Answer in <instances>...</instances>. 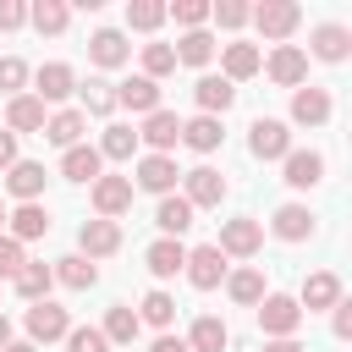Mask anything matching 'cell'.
<instances>
[{
    "instance_id": "obj_35",
    "label": "cell",
    "mask_w": 352,
    "mask_h": 352,
    "mask_svg": "<svg viewBox=\"0 0 352 352\" xmlns=\"http://www.w3.org/2000/svg\"><path fill=\"white\" fill-rule=\"evenodd\" d=\"M226 292H231L242 308H258V302H264V275H258V270H236V275L226 280Z\"/></svg>"
},
{
    "instance_id": "obj_49",
    "label": "cell",
    "mask_w": 352,
    "mask_h": 352,
    "mask_svg": "<svg viewBox=\"0 0 352 352\" xmlns=\"http://www.w3.org/2000/svg\"><path fill=\"white\" fill-rule=\"evenodd\" d=\"M16 165V132H0V170Z\"/></svg>"
},
{
    "instance_id": "obj_25",
    "label": "cell",
    "mask_w": 352,
    "mask_h": 352,
    "mask_svg": "<svg viewBox=\"0 0 352 352\" xmlns=\"http://www.w3.org/2000/svg\"><path fill=\"white\" fill-rule=\"evenodd\" d=\"M270 226H275V236H280V242H302V236H314V214H308L302 204H280Z\"/></svg>"
},
{
    "instance_id": "obj_40",
    "label": "cell",
    "mask_w": 352,
    "mask_h": 352,
    "mask_svg": "<svg viewBox=\"0 0 352 352\" xmlns=\"http://www.w3.org/2000/svg\"><path fill=\"white\" fill-rule=\"evenodd\" d=\"M160 22H165V6H160V0H132V6H126V28L148 33V28H160Z\"/></svg>"
},
{
    "instance_id": "obj_29",
    "label": "cell",
    "mask_w": 352,
    "mask_h": 352,
    "mask_svg": "<svg viewBox=\"0 0 352 352\" xmlns=\"http://www.w3.org/2000/svg\"><path fill=\"white\" fill-rule=\"evenodd\" d=\"M88 55H94V66H121L132 50H126V38H121L116 28H99V33L88 38Z\"/></svg>"
},
{
    "instance_id": "obj_15",
    "label": "cell",
    "mask_w": 352,
    "mask_h": 352,
    "mask_svg": "<svg viewBox=\"0 0 352 352\" xmlns=\"http://www.w3.org/2000/svg\"><path fill=\"white\" fill-rule=\"evenodd\" d=\"M336 302H341V280H336L330 270H314V275L302 280V302H297V308H302V314H319V308H336Z\"/></svg>"
},
{
    "instance_id": "obj_51",
    "label": "cell",
    "mask_w": 352,
    "mask_h": 352,
    "mask_svg": "<svg viewBox=\"0 0 352 352\" xmlns=\"http://www.w3.org/2000/svg\"><path fill=\"white\" fill-rule=\"evenodd\" d=\"M148 352H192V346H187V341H182V336H160V341H154V346H148Z\"/></svg>"
},
{
    "instance_id": "obj_4",
    "label": "cell",
    "mask_w": 352,
    "mask_h": 352,
    "mask_svg": "<svg viewBox=\"0 0 352 352\" xmlns=\"http://www.w3.org/2000/svg\"><path fill=\"white\" fill-rule=\"evenodd\" d=\"M182 270H187V280H192L198 292H214V286L226 280V253H220L214 242H209V248H192Z\"/></svg>"
},
{
    "instance_id": "obj_22",
    "label": "cell",
    "mask_w": 352,
    "mask_h": 352,
    "mask_svg": "<svg viewBox=\"0 0 352 352\" xmlns=\"http://www.w3.org/2000/svg\"><path fill=\"white\" fill-rule=\"evenodd\" d=\"M82 126H88L82 110H55V116L44 121V138L60 143V148H77V143H82Z\"/></svg>"
},
{
    "instance_id": "obj_8",
    "label": "cell",
    "mask_w": 352,
    "mask_h": 352,
    "mask_svg": "<svg viewBox=\"0 0 352 352\" xmlns=\"http://www.w3.org/2000/svg\"><path fill=\"white\" fill-rule=\"evenodd\" d=\"M66 330H72V319H66V308H55L50 297L28 308V341H66Z\"/></svg>"
},
{
    "instance_id": "obj_42",
    "label": "cell",
    "mask_w": 352,
    "mask_h": 352,
    "mask_svg": "<svg viewBox=\"0 0 352 352\" xmlns=\"http://www.w3.org/2000/svg\"><path fill=\"white\" fill-rule=\"evenodd\" d=\"M170 319H176V302H170L165 292H148V297H143V314H138V324H160V330H165Z\"/></svg>"
},
{
    "instance_id": "obj_3",
    "label": "cell",
    "mask_w": 352,
    "mask_h": 352,
    "mask_svg": "<svg viewBox=\"0 0 352 352\" xmlns=\"http://www.w3.org/2000/svg\"><path fill=\"white\" fill-rule=\"evenodd\" d=\"M258 242H264V226L242 214V220H226V226H220V242H214V248H220V253H231V258H253V253H258Z\"/></svg>"
},
{
    "instance_id": "obj_41",
    "label": "cell",
    "mask_w": 352,
    "mask_h": 352,
    "mask_svg": "<svg viewBox=\"0 0 352 352\" xmlns=\"http://www.w3.org/2000/svg\"><path fill=\"white\" fill-rule=\"evenodd\" d=\"M165 72H176V50L170 44H143V77H165Z\"/></svg>"
},
{
    "instance_id": "obj_10",
    "label": "cell",
    "mask_w": 352,
    "mask_h": 352,
    "mask_svg": "<svg viewBox=\"0 0 352 352\" xmlns=\"http://www.w3.org/2000/svg\"><path fill=\"white\" fill-rule=\"evenodd\" d=\"M116 104H126V110H138V116H154V110H160V82L138 72V77H126V82L116 88Z\"/></svg>"
},
{
    "instance_id": "obj_26",
    "label": "cell",
    "mask_w": 352,
    "mask_h": 352,
    "mask_svg": "<svg viewBox=\"0 0 352 352\" xmlns=\"http://www.w3.org/2000/svg\"><path fill=\"white\" fill-rule=\"evenodd\" d=\"M11 286H16V297L44 302V297H50V286H55V270H50V264H22V270L11 275Z\"/></svg>"
},
{
    "instance_id": "obj_43",
    "label": "cell",
    "mask_w": 352,
    "mask_h": 352,
    "mask_svg": "<svg viewBox=\"0 0 352 352\" xmlns=\"http://www.w3.org/2000/svg\"><path fill=\"white\" fill-rule=\"evenodd\" d=\"M66 352H110V341H104L99 330L77 324V330H66Z\"/></svg>"
},
{
    "instance_id": "obj_18",
    "label": "cell",
    "mask_w": 352,
    "mask_h": 352,
    "mask_svg": "<svg viewBox=\"0 0 352 352\" xmlns=\"http://www.w3.org/2000/svg\"><path fill=\"white\" fill-rule=\"evenodd\" d=\"M72 88H77V72H72L66 60H50V66H38V94H33V99H38V104H44V99L55 104V99H66Z\"/></svg>"
},
{
    "instance_id": "obj_13",
    "label": "cell",
    "mask_w": 352,
    "mask_h": 352,
    "mask_svg": "<svg viewBox=\"0 0 352 352\" xmlns=\"http://www.w3.org/2000/svg\"><path fill=\"white\" fill-rule=\"evenodd\" d=\"M44 165L38 160H16L11 170H6V187H11V198H22V204H38V192H44Z\"/></svg>"
},
{
    "instance_id": "obj_44",
    "label": "cell",
    "mask_w": 352,
    "mask_h": 352,
    "mask_svg": "<svg viewBox=\"0 0 352 352\" xmlns=\"http://www.w3.org/2000/svg\"><path fill=\"white\" fill-rule=\"evenodd\" d=\"M170 16L192 33V28H204V22H209V6H204V0H176V6H170Z\"/></svg>"
},
{
    "instance_id": "obj_45",
    "label": "cell",
    "mask_w": 352,
    "mask_h": 352,
    "mask_svg": "<svg viewBox=\"0 0 352 352\" xmlns=\"http://www.w3.org/2000/svg\"><path fill=\"white\" fill-rule=\"evenodd\" d=\"M209 16H214L220 28H242V22H248V6H242V0H220V6H209Z\"/></svg>"
},
{
    "instance_id": "obj_30",
    "label": "cell",
    "mask_w": 352,
    "mask_h": 352,
    "mask_svg": "<svg viewBox=\"0 0 352 352\" xmlns=\"http://www.w3.org/2000/svg\"><path fill=\"white\" fill-rule=\"evenodd\" d=\"M226 82H242V77H253L258 66H264V55H258V44H226Z\"/></svg>"
},
{
    "instance_id": "obj_1",
    "label": "cell",
    "mask_w": 352,
    "mask_h": 352,
    "mask_svg": "<svg viewBox=\"0 0 352 352\" xmlns=\"http://www.w3.org/2000/svg\"><path fill=\"white\" fill-rule=\"evenodd\" d=\"M258 324H264V336H270V341H280V336H297V324H302V308H297V297L264 292V302H258Z\"/></svg>"
},
{
    "instance_id": "obj_14",
    "label": "cell",
    "mask_w": 352,
    "mask_h": 352,
    "mask_svg": "<svg viewBox=\"0 0 352 352\" xmlns=\"http://www.w3.org/2000/svg\"><path fill=\"white\" fill-rule=\"evenodd\" d=\"M220 198H226V176H220V170H209V165L187 170V204H192V209H214Z\"/></svg>"
},
{
    "instance_id": "obj_23",
    "label": "cell",
    "mask_w": 352,
    "mask_h": 352,
    "mask_svg": "<svg viewBox=\"0 0 352 352\" xmlns=\"http://www.w3.org/2000/svg\"><path fill=\"white\" fill-rule=\"evenodd\" d=\"M220 116H192V121H182V143L187 148H198V154H214L220 148Z\"/></svg>"
},
{
    "instance_id": "obj_17",
    "label": "cell",
    "mask_w": 352,
    "mask_h": 352,
    "mask_svg": "<svg viewBox=\"0 0 352 352\" xmlns=\"http://www.w3.org/2000/svg\"><path fill=\"white\" fill-rule=\"evenodd\" d=\"M143 264H148V275H160V280H170V275H182V264H187V248L176 242V236H160L148 253H143Z\"/></svg>"
},
{
    "instance_id": "obj_24",
    "label": "cell",
    "mask_w": 352,
    "mask_h": 352,
    "mask_svg": "<svg viewBox=\"0 0 352 352\" xmlns=\"http://www.w3.org/2000/svg\"><path fill=\"white\" fill-rule=\"evenodd\" d=\"M286 182H292V187H319V182H324V160H319L314 148H292V154H286Z\"/></svg>"
},
{
    "instance_id": "obj_37",
    "label": "cell",
    "mask_w": 352,
    "mask_h": 352,
    "mask_svg": "<svg viewBox=\"0 0 352 352\" xmlns=\"http://www.w3.org/2000/svg\"><path fill=\"white\" fill-rule=\"evenodd\" d=\"M132 154H138V132H132V126H104L99 160H132Z\"/></svg>"
},
{
    "instance_id": "obj_5",
    "label": "cell",
    "mask_w": 352,
    "mask_h": 352,
    "mask_svg": "<svg viewBox=\"0 0 352 352\" xmlns=\"http://www.w3.org/2000/svg\"><path fill=\"white\" fill-rule=\"evenodd\" d=\"M248 16L258 22V33H264V38H286V33L302 22V11H297L292 0H264V6H253Z\"/></svg>"
},
{
    "instance_id": "obj_12",
    "label": "cell",
    "mask_w": 352,
    "mask_h": 352,
    "mask_svg": "<svg viewBox=\"0 0 352 352\" xmlns=\"http://www.w3.org/2000/svg\"><path fill=\"white\" fill-rule=\"evenodd\" d=\"M176 165H170V154H143L138 160V187H148V192H160V198H170V187H176Z\"/></svg>"
},
{
    "instance_id": "obj_32",
    "label": "cell",
    "mask_w": 352,
    "mask_h": 352,
    "mask_svg": "<svg viewBox=\"0 0 352 352\" xmlns=\"http://www.w3.org/2000/svg\"><path fill=\"white\" fill-rule=\"evenodd\" d=\"M55 280H60V286H72V292H88V286L99 280V270H94L82 253H72V258H55Z\"/></svg>"
},
{
    "instance_id": "obj_54",
    "label": "cell",
    "mask_w": 352,
    "mask_h": 352,
    "mask_svg": "<svg viewBox=\"0 0 352 352\" xmlns=\"http://www.w3.org/2000/svg\"><path fill=\"white\" fill-rule=\"evenodd\" d=\"M0 352H33V341H11V346H0Z\"/></svg>"
},
{
    "instance_id": "obj_9",
    "label": "cell",
    "mask_w": 352,
    "mask_h": 352,
    "mask_svg": "<svg viewBox=\"0 0 352 352\" xmlns=\"http://www.w3.org/2000/svg\"><path fill=\"white\" fill-rule=\"evenodd\" d=\"M270 77H275L280 88H302V77H308V55H302L297 44H275V55H270Z\"/></svg>"
},
{
    "instance_id": "obj_50",
    "label": "cell",
    "mask_w": 352,
    "mask_h": 352,
    "mask_svg": "<svg viewBox=\"0 0 352 352\" xmlns=\"http://www.w3.org/2000/svg\"><path fill=\"white\" fill-rule=\"evenodd\" d=\"M336 336H341V341L352 336V302H336Z\"/></svg>"
},
{
    "instance_id": "obj_28",
    "label": "cell",
    "mask_w": 352,
    "mask_h": 352,
    "mask_svg": "<svg viewBox=\"0 0 352 352\" xmlns=\"http://www.w3.org/2000/svg\"><path fill=\"white\" fill-rule=\"evenodd\" d=\"M99 148H88V143H77V148H66V160H60V176L66 182H99Z\"/></svg>"
},
{
    "instance_id": "obj_6",
    "label": "cell",
    "mask_w": 352,
    "mask_h": 352,
    "mask_svg": "<svg viewBox=\"0 0 352 352\" xmlns=\"http://www.w3.org/2000/svg\"><path fill=\"white\" fill-rule=\"evenodd\" d=\"M94 209H99V220L126 214L132 209V176H99L94 182Z\"/></svg>"
},
{
    "instance_id": "obj_53",
    "label": "cell",
    "mask_w": 352,
    "mask_h": 352,
    "mask_svg": "<svg viewBox=\"0 0 352 352\" xmlns=\"http://www.w3.org/2000/svg\"><path fill=\"white\" fill-rule=\"evenodd\" d=\"M0 346H11V319L0 314Z\"/></svg>"
},
{
    "instance_id": "obj_46",
    "label": "cell",
    "mask_w": 352,
    "mask_h": 352,
    "mask_svg": "<svg viewBox=\"0 0 352 352\" xmlns=\"http://www.w3.org/2000/svg\"><path fill=\"white\" fill-rule=\"evenodd\" d=\"M22 82H28V66H22L16 55H6V60H0V88L16 99V88H22Z\"/></svg>"
},
{
    "instance_id": "obj_52",
    "label": "cell",
    "mask_w": 352,
    "mask_h": 352,
    "mask_svg": "<svg viewBox=\"0 0 352 352\" xmlns=\"http://www.w3.org/2000/svg\"><path fill=\"white\" fill-rule=\"evenodd\" d=\"M264 352H302L297 336H280V341H264Z\"/></svg>"
},
{
    "instance_id": "obj_2",
    "label": "cell",
    "mask_w": 352,
    "mask_h": 352,
    "mask_svg": "<svg viewBox=\"0 0 352 352\" xmlns=\"http://www.w3.org/2000/svg\"><path fill=\"white\" fill-rule=\"evenodd\" d=\"M248 148H253L258 160H286V154H292V132H286V121H275V116H258V121H253V138H248Z\"/></svg>"
},
{
    "instance_id": "obj_27",
    "label": "cell",
    "mask_w": 352,
    "mask_h": 352,
    "mask_svg": "<svg viewBox=\"0 0 352 352\" xmlns=\"http://www.w3.org/2000/svg\"><path fill=\"white\" fill-rule=\"evenodd\" d=\"M346 50H352V33L341 28V22H324V28H314V55L319 60H346Z\"/></svg>"
},
{
    "instance_id": "obj_31",
    "label": "cell",
    "mask_w": 352,
    "mask_h": 352,
    "mask_svg": "<svg viewBox=\"0 0 352 352\" xmlns=\"http://www.w3.org/2000/svg\"><path fill=\"white\" fill-rule=\"evenodd\" d=\"M192 214H198V209H192L187 198H160V209H154V226H160L165 236H182V231L192 226Z\"/></svg>"
},
{
    "instance_id": "obj_39",
    "label": "cell",
    "mask_w": 352,
    "mask_h": 352,
    "mask_svg": "<svg viewBox=\"0 0 352 352\" xmlns=\"http://www.w3.org/2000/svg\"><path fill=\"white\" fill-rule=\"evenodd\" d=\"M82 110H88V116H110V110H116V82L94 77V82L82 88Z\"/></svg>"
},
{
    "instance_id": "obj_38",
    "label": "cell",
    "mask_w": 352,
    "mask_h": 352,
    "mask_svg": "<svg viewBox=\"0 0 352 352\" xmlns=\"http://www.w3.org/2000/svg\"><path fill=\"white\" fill-rule=\"evenodd\" d=\"M28 16H33V28H38V33H66V22H72V11H66L60 0H38Z\"/></svg>"
},
{
    "instance_id": "obj_16",
    "label": "cell",
    "mask_w": 352,
    "mask_h": 352,
    "mask_svg": "<svg viewBox=\"0 0 352 352\" xmlns=\"http://www.w3.org/2000/svg\"><path fill=\"white\" fill-rule=\"evenodd\" d=\"M292 121L297 126H324L330 121V94L324 88H297L292 94Z\"/></svg>"
},
{
    "instance_id": "obj_21",
    "label": "cell",
    "mask_w": 352,
    "mask_h": 352,
    "mask_svg": "<svg viewBox=\"0 0 352 352\" xmlns=\"http://www.w3.org/2000/svg\"><path fill=\"white\" fill-rule=\"evenodd\" d=\"M6 132H44V104L33 94H16L6 104Z\"/></svg>"
},
{
    "instance_id": "obj_19",
    "label": "cell",
    "mask_w": 352,
    "mask_h": 352,
    "mask_svg": "<svg viewBox=\"0 0 352 352\" xmlns=\"http://www.w3.org/2000/svg\"><path fill=\"white\" fill-rule=\"evenodd\" d=\"M138 138H143L154 154H165V148H176V143H182V121H176L170 110H154V116L143 121V132H138Z\"/></svg>"
},
{
    "instance_id": "obj_20",
    "label": "cell",
    "mask_w": 352,
    "mask_h": 352,
    "mask_svg": "<svg viewBox=\"0 0 352 352\" xmlns=\"http://www.w3.org/2000/svg\"><path fill=\"white\" fill-rule=\"evenodd\" d=\"M6 226H11L16 242H33V236L50 231V209H44V204H16V209L6 214Z\"/></svg>"
},
{
    "instance_id": "obj_36",
    "label": "cell",
    "mask_w": 352,
    "mask_h": 352,
    "mask_svg": "<svg viewBox=\"0 0 352 352\" xmlns=\"http://www.w3.org/2000/svg\"><path fill=\"white\" fill-rule=\"evenodd\" d=\"M209 55H214V38H209L204 28L182 33V44H176V60H187V66H209Z\"/></svg>"
},
{
    "instance_id": "obj_33",
    "label": "cell",
    "mask_w": 352,
    "mask_h": 352,
    "mask_svg": "<svg viewBox=\"0 0 352 352\" xmlns=\"http://www.w3.org/2000/svg\"><path fill=\"white\" fill-rule=\"evenodd\" d=\"M138 330H143V324H138V314H132L126 302H116V308L104 314V330H99V336H104V341H121V346H132V341H138Z\"/></svg>"
},
{
    "instance_id": "obj_47",
    "label": "cell",
    "mask_w": 352,
    "mask_h": 352,
    "mask_svg": "<svg viewBox=\"0 0 352 352\" xmlns=\"http://www.w3.org/2000/svg\"><path fill=\"white\" fill-rule=\"evenodd\" d=\"M28 258H22V242L16 236H0V275H16Z\"/></svg>"
},
{
    "instance_id": "obj_48",
    "label": "cell",
    "mask_w": 352,
    "mask_h": 352,
    "mask_svg": "<svg viewBox=\"0 0 352 352\" xmlns=\"http://www.w3.org/2000/svg\"><path fill=\"white\" fill-rule=\"evenodd\" d=\"M28 22V11L16 6V0H0V33H11V28H22Z\"/></svg>"
},
{
    "instance_id": "obj_11",
    "label": "cell",
    "mask_w": 352,
    "mask_h": 352,
    "mask_svg": "<svg viewBox=\"0 0 352 352\" xmlns=\"http://www.w3.org/2000/svg\"><path fill=\"white\" fill-rule=\"evenodd\" d=\"M192 99H198L204 116H226V110L236 104V82H226V77H198V82H192Z\"/></svg>"
},
{
    "instance_id": "obj_7",
    "label": "cell",
    "mask_w": 352,
    "mask_h": 352,
    "mask_svg": "<svg viewBox=\"0 0 352 352\" xmlns=\"http://www.w3.org/2000/svg\"><path fill=\"white\" fill-rule=\"evenodd\" d=\"M77 248H82V258H88V264H94V258H110V253L121 248V226H116V220H82Z\"/></svg>"
},
{
    "instance_id": "obj_55",
    "label": "cell",
    "mask_w": 352,
    "mask_h": 352,
    "mask_svg": "<svg viewBox=\"0 0 352 352\" xmlns=\"http://www.w3.org/2000/svg\"><path fill=\"white\" fill-rule=\"evenodd\" d=\"M0 226H6V209H0Z\"/></svg>"
},
{
    "instance_id": "obj_34",
    "label": "cell",
    "mask_w": 352,
    "mask_h": 352,
    "mask_svg": "<svg viewBox=\"0 0 352 352\" xmlns=\"http://www.w3.org/2000/svg\"><path fill=\"white\" fill-rule=\"evenodd\" d=\"M226 341H231V330H226V324H220L214 314L192 319V336H187V346H192V352H220Z\"/></svg>"
}]
</instances>
